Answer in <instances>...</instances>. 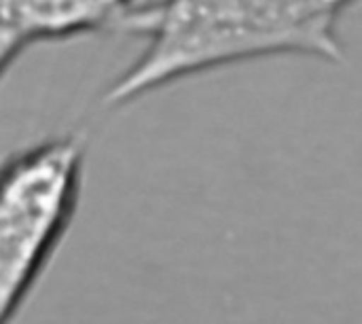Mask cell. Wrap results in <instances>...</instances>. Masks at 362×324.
Returning a JSON list of instances; mask_svg holds the SVG:
<instances>
[{
    "instance_id": "2",
    "label": "cell",
    "mask_w": 362,
    "mask_h": 324,
    "mask_svg": "<svg viewBox=\"0 0 362 324\" xmlns=\"http://www.w3.org/2000/svg\"><path fill=\"white\" fill-rule=\"evenodd\" d=\"M83 134L51 136L4 159L0 178L2 324L28 306L76 216L85 185Z\"/></svg>"
},
{
    "instance_id": "1",
    "label": "cell",
    "mask_w": 362,
    "mask_h": 324,
    "mask_svg": "<svg viewBox=\"0 0 362 324\" xmlns=\"http://www.w3.org/2000/svg\"><path fill=\"white\" fill-rule=\"evenodd\" d=\"M361 0H159L144 51L104 93L125 106L216 68L301 55L341 64L339 23Z\"/></svg>"
},
{
    "instance_id": "3",
    "label": "cell",
    "mask_w": 362,
    "mask_h": 324,
    "mask_svg": "<svg viewBox=\"0 0 362 324\" xmlns=\"http://www.w3.org/2000/svg\"><path fill=\"white\" fill-rule=\"evenodd\" d=\"M155 0H0L2 74L40 42L100 32L142 34Z\"/></svg>"
}]
</instances>
